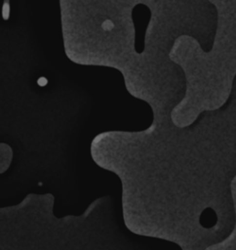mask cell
<instances>
[{
  "instance_id": "2",
  "label": "cell",
  "mask_w": 236,
  "mask_h": 250,
  "mask_svg": "<svg viewBox=\"0 0 236 250\" xmlns=\"http://www.w3.org/2000/svg\"><path fill=\"white\" fill-rule=\"evenodd\" d=\"M38 83L41 85V86H43V85H45L46 83H47V81L45 80V78L44 77H41L40 79H39V81H38Z\"/></svg>"
},
{
  "instance_id": "1",
  "label": "cell",
  "mask_w": 236,
  "mask_h": 250,
  "mask_svg": "<svg viewBox=\"0 0 236 250\" xmlns=\"http://www.w3.org/2000/svg\"><path fill=\"white\" fill-rule=\"evenodd\" d=\"M112 26H113V24L109 21H105L104 24H103V28H105V29H110Z\"/></svg>"
}]
</instances>
